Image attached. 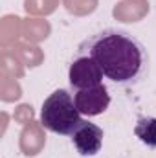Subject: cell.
I'll use <instances>...</instances> for the list:
<instances>
[{
    "label": "cell",
    "instance_id": "1",
    "mask_svg": "<svg viewBox=\"0 0 156 158\" xmlns=\"http://www.w3.org/2000/svg\"><path fill=\"white\" fill-rule=\"evenodd\" d=\"M77 53L90 55L99 64L105 77L116 85H136L149 66L145 46L130 33L116 28L90 35L79 44Z\"/></svg>",
    "mask_w": 156,
    "mask_h": 158
},
{
    "label": "cell",
    "instance_id": "2",
    "mask_svg": "<svg viewBox=\"0 0 156 158\" xmlns=\"http://www.w3.org/2000/svg\"><path fill=\"white\" fill-rule=\"evenodd\" d=\"M81 116L83 114L76 105L74 94L64 88L51 92L44 99L40 109V123L44 125V129L63 136H70L76 131V127L83 121Z\"/></svg>",
    "mask_w": 156,
    "mask_h": 158
},
{
    "label": "cell",
    "instance_id": "3",
    "mask_svg": "<svg viewBox=\"0 0 156 158\" xmlns=\"http://www.w3.org/2000/svg\"><path fill=\"white\" fill-rule=\"evenodd\" d=\"M103 77H105L103 70L90 55L76 53L68 68V81H70L72 90H83V88L103 85Z\"/></svg>",
    "mask_w": 156,
    "mask_h": 158
},
{
    "label": "cell",
    "instance_id": "4",
    "mask_svg": "<svg viewBox=\"0 0 156 158\" xmlns=\"http://www.w3.org/2000/svg\"><path fill=\"white\" fill-rule=\"evenodd\" d=\"M74 99H76L79 112L83 116H88V118L103 114L110 105V94H109L105 85H97V86L83 88V90H74Z\"/></svg>",
    "mask_w": 156,
    "mask_h": 158
},
{
    "label": "cell",
    "instance_id": "5",
    "mask_svg": "<svg viewBox=\"0 0 156 158\" xmlns=\"http://www.w3.org/2000/svg\"><path fill=\"white\" fill-rule=\"evenodd\" d=\"M70 136L81 156H96L103 147V129L92 121L83 119Z\"/></svg>",
    "mask_w": 156,
    "mask_h": 158
},
{
    "label": "cell",
    "instance_id": "6",
    "mask_svg": "<svg viewBox=\"0 0 156 158\" xmlns=\"http://www.w3.org/2000/svg\"><path fill=\"white\" fill-rule=\"evenodd\" d=\"M134 134L143 145L156 149V118H153V116L138 118L136 125H134Z\"/></svg>",
    "mask_w": 156,
    "mask_h": 158
}]
</instances>
